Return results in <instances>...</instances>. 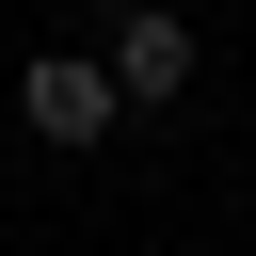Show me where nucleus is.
I'll return each instance as SVG.
<instances>
[{"mask_svg":"<svg viewBox=\"0 0 256 256\" xmlns=\"http://www.w3.org/2000/svg\"><path fill=\"white\" fill-rule=\"evenodd\" d=\"M16 128L80 160V144H112V128H128V96H112V64H96V48H48V64L16 80Z\"/></svg>","mask_w":256,"mask_h":256,"instance_id":"nucleus-2","label":"nucleus"},{"mask_svg":"<svg viewBox=\"0 0 256 256\" xmlns=\"http://www.w3.org/2000/svg\"><path fill=\"white\" fill-rule=\"evenodd\" d=\"M96 64H112V96H128V112H176L208 48H192V16H176V0H112V48H96Z\"/></svg>","mask_w":256,"mask_h":256,"instance_id":"nucleus-1","label":"nucleus"}]
</instances>
